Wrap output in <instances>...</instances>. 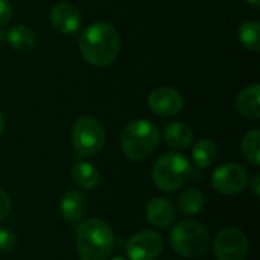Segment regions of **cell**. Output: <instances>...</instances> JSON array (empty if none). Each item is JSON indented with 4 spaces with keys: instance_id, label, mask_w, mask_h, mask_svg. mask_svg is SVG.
Returning <instances> with one entry per match:
<instances>
[{
    "instance_id": "6da1fadb",
    "label": "cell",
    "mask_w": 260,
    "mask_h": 260,
    "mask_svg": "<svg viewBox=\"0 0 260 260\" xmlns=\"http://www.w3.org/2000/svg\"><path fill=\"white\" fill-rule=\"evenodd\" d=\"M79 49L88 64L105 67L117 58L120 38L117 30L110 23L96 21L81 34Z\"/></svg>"
},
{
    "instance_id": "7a4b0ae2",
    "label": "cell",
    "mask_w": 260,
    "mask_h": 260,
    "mask_svg": "<svg viewBox=\"0 0 260 260\" xmlns=\"http://www.w3.org/2000/svg\"><path fill=\"white\" fill-rule=\"evenodd\" d=\"M114 244V232L101 219L84 221L76 229V248L81 260H108Z\"/></svg>"
},
{
    "instance_id": "3957f363",
    "label": "cell",
    "mask_w": 260,
    "mask_h": 260,
    "mask_svg": "<svg viewBox=\"0 0 260 260\" xmlns=\"http://www.w3.org/2000/svg\"><path fill=\"white\" fill-rule=\"evenodd\" d=\"M160 143V129L155 123L146 119H137L129 122L120 139L123 154L134 160H146L149 158Z\"/></svg>"
},
{
    "instance_id": "277c9868",
    "label": "cell",
    "mask_w": 260,
    "mask_h": 260,
    "mask_svg": "<svg viewBox=\"0 0 260 260\" xmlns=\"http://www.w3.org/2000/svg\"><path fill=\"white\" fill-rule=\"evenodd\" d=\"M192 175L193 169L189 160L175 152L163 154L152 168V180L163 192H175L181 189Z\"/></svg>"
},
{
    "instance_id": "5b68a950",
    "label": "cell",
    "mask_w": 260,
    "mask_h": 260,
    "mask_svg": "<svg viewBox=\"0 0 260 260\" xmlns=\"http://www.w3.org/2000/svg\"><path fill=\"white\" fill-rule=\"evenodd\" d=\"M209 230L197 221H183L171 232L172 250L186 259H195L203 256L210 248Z\"/></svg>"
},
{
    "instance_id": "8992f818",
    "label": "cell",
    "mask_w": 260,
    "mask_h": 260,
    "mask_svg": "<svg viewBox=\"0 0 260 260\" xmlns=\"http://www.w3.org/2000/svg\"><path fill=\"white\" fill-rule=\"evenodd\" d=\"M72 143L79 157H93L105 145V129L94 117L82 116L75 122Z\"/></svg>"
},
{
    "instance_id": "52a82bcc",
    "label": "cell",
    "mask_w": 260,
    "mask_h": 260,
    "mask_svg": "<svg viewBox=\"0 0 260 260\" xmlns=\"http://www.w3.org/2000/svg\"><path fill=\"white\" fill-rule=\"evenodd\" d=\"M213 254L216 260H244L248 254V239L241 230H222L213 241Z\"/></svg>"
},
{
    "instance_id": "ba28073f",
    "label": "cell",
    "mask_w": 260,
    "mask_h": 260,
    "mask_svg": "<svg viewBox=\"0 0 260 260\" xmlns=\"http://www.w3.org/2000/svg\"><path fill=\"white\" fill-rule=\"evenodd\" d=\"M212 186L222 195H236L248 186V174L241 165L227 163L213 172Z\"/></svg>"
},
{
    "instance_id": "9c48e42d",
    "label": "cell",
    "mask_w": 260,
    "mask_h": 260,
    "mask_svg": "<svg viewBox=\"0 0 260 260\" xmlns=\"http://www.w3.org/2000/svg\"><path fill=\"white\" fill-rule=\"evenodd\" d=\"M125 251L129 260H157L163 253V239L154 232L143 230L128 239Z\"/></svg>"
},
{
    "instance_id": "30bf717a",
    "label": "cell",
    "mask_w": 260,
    "mask_h": 260,
    "mask_svg": "<svg viewBox=\"0 0 260 260\" xmlns=\"http://www.w3.org/2000/svg\"><path fill=\"white\" fill-rule=\"evenodd\" d=\"M148 105L151 111L161 117H171L181 111L183 96L171 87H158L148 96Z\"/></svg>"
},
{
    "instance_id": "8fae6325",
    "label": "cell",
    "mask_w": 260,
    "mask_h": 260,
    "mask_svg": "<svg viewBox=\"0 0 260 260\" xmlns=\"http://www.w3.org/2000/svg\"><path fill=\"white\" fill-rule=\"evenodd\" d=\"M50 24L61 34H73L81 26V14L70 3H58L49 15Z\"/></svg>"
},
{
    "instance_id": "7c38bea8",
    "label": "cell",
    "mask_w": 260,
    "mask_h": 260,
    "mask_svg": "<svg viewBox=\"0 0 260 260\" xmlns=\"http://www.w3.org/2000/svg\"><path fill=\"white\" fill-rule=\"evenodd\" d=\"M175 206L168 198H154L146 206V219L157 229H168L175 222Z\"/></svg>"
},
{
    "instance_id": "4fadbf2b",
    "label": "cell",
    "mask_w": 260,
    "mask_h": 260,
    "mask_svg": "<svg viewBox=\"0 0 260 260\" xmlns=\"http://www.w3.org/2000/svg\"><path fill=\"white\" fill-rule=\"evenodd\" d=\"M88 204H87V198L78 192V190H70L67 192L59 204V212L61 216L67 221V222H79L85 213H87Z\"/></svg>"
},
{
    "instance_id": "5bb4252c",
    "label": "cell",
    "mask_w": 260,
    "mask_h": 260,
    "mask_svg": "<svg viewBox=\"0 0 260 260\" xmlns=\"http://www.w3.org/2000/svg\"><path fill=\"white\" fill-rule=\"evenodd\" d=\"M259 84H253V85L244 88L239 93L238 99H236V110H238V113L242 117H245V119H253V120L259 119Z\"/></svg>"
},
{
    "instance_id": "9a60e30c",
    "label": "cell",
    "mask_w": 260,
    "mask_h": 260,
    "mask_svg": "<svg viewBox=\"0 0 260 260\" xmlns=\"http://www.w3.org/2000/svg\"><path fill=\"white\" fill-rule=\"evenodd\" d=\"M75 184L82 190H94L101 183L99 169L88 161H76L72 168Z\"/></svg>"
},
{
    "instance_id": "2e32d148",
    "label": "cell",
    "mask_w": 260,
    "mask_h": 260,
    "mask_svg": "<svg viewBox=\"0 0 260 260\" xmlns=\"http://www.w3.org/2000/svg\"><path fill=\"white\" fill-rule=\"evenodd\" d=\"M163 137L171 148L186 149L193 140V131L184 122H171L165 126Z\"/></svg>"
},
{
    "instance_id": "e0dca14e",
    "label": "cell",
    "mask_w": 260,
    "mask_h": 260,
    "mask_svg": "<svg viewBox=\"0 0 260 260\" xmlns=\"http://www.w3.org/2000/svg\"><path fill=\"white\" fill-rule=\"evenodd\" d=\"M6 40L9 46L17 52H29L35 47V43H37V37L34 30L24 24L12 26L6 35Z\"/></svg>"
},
{
    "instance_id": "ac0fdd59",
    "label": "cell",
    "mask_w": 260,
    "mask_h": 260,
    "mask_svg": "<svg viewBox=\"0 0 260 260\" xmlns=\"http://www.w3.org/2000/svg\"><path fill=\"white\" fill-rule=\"evenodd\" d=\"M216 157H218V148L212 140L203 139L195 143L193 151H192V158L198 169H206L212 166Z\"/></svg>"
},
{
    "instance_id": "d6986e66",
    "label": "cell",
    "mask_w": 260,
    "mask_h": 260,
    "mask_svg": "<svg viewBox=\"0 0 260 260\" xmlns=\"http://www.w3.org/2000/svg\"><path fill=\"white\" fill-rule=\"evenodd\" d=\"M178 207L183 215H198L204 207L203 192L195 187L184 190L178 198Z\"/></svg>"
},
{
    "instance_id": "ffe728a7",
    "label": "cell",
    "mask_w": 260,
    "mask_h": 260,
    "mask_svg": "<svg viewBox=\"0 0 260 260\" xmlns=\"http://www.w3.org/2000/svg\"><path fill=\"white\" fill-rule=\"evenodd\" d=\"M241 151L242 155L247 161H250L254 166L260 165V131L259 129H251L248 131L241 143Z\"/></svg>"
},
{
    "instance_id": "44dd1931",
    "label": "cell",
    "mask_w": 260,
    "mask_h": 260,
    "mask_svg": "<svg viewBox=\"0 0 260 260\" xmlns=\"http://www.w3.org/2000/svg\"><path fill=\"white\" fill-rule=\"evenodd\" d=\"M239 41L242 46H245L251 52H259L260 50V38H259V21L250 20L244 21L239 26Z\"/></svg>"
},
{
    "instance_id": "7402d4cb",
    "label": "cell",
    "mask_w": 260,
    "mask_h": 260,
    "mask_svg": "<svg viewBox=\"0 0 260 260\" xmlns=\"http://www.w3.org/2000/svg\"><path fill=\"white\" fill-rule=\"evenodd\" d=\"M18 244L17 235L11 230H0V253H12Z\"/></svg>"
},
{
    "instance_id": "603a6c76",
    "label": "cell",
    "mask_w": 260,
    "mask_h": 260,
    "mask_svg": "<svg viewBox=\"0 0 260 260\" xmlns=\"http://www.w3.org/2000/svg\"><path fill=\"white\" fill-rule=\"evenodd\" d=\"M12 18V5L9 0H0V29Z\"/></svg>"
},
{
    "instance_id": "cb8c5ba5",
    "label": "cell",
    "mask_w": 260,
    "mask_h": 260,
    "mask_svg": "<svg viewBox=\"0 0 260 260\" xmlns=\"http://www.w3.org/2000/svg\"><path fill=\"white\" fill-rule=\"evenodd\" d=\"M9 210H11V198L3 189H0V221H3L8 216Z\"/></svg>"
},
{
    "instance_id": "d4e9b609",
    "label": "cell",
    "mask_w": 260,
    "mask_h": 260,
    "mask_svg": "<svg viewBox=\"0 0 260 260\" xmlns=\"http://www.w3.org/2000/svg\"><path fill=\"white\" fill-rule=\"evenodd\" d=\"M251 187H253V192H254V195L256 197H259L260 195V175H254V178H253V183H251Z\"/></svg>"
},
{
    "instance_id": "484cf974",
    "label": "cell",
    "mask_w": 260,
    "mask_h": 260,
    "mask_svg": "<svg viewBox=\"0 0 260 260\" xmlns=\"http://www.w3.org/2000/svg\"><path fill=\"white\" fill-rule=\"evenodd\" d=\"M3 129H5V116L0 110V136L3 134Z\"/></svg>"
},
{
    "instance_id": "4316f807",
    "label": "cell",
    "mask_w": 260,
    "mask_h": 260,
    "mask_svg": "<svg viewBox=\"0 0 260 260\" xmlns=\"http://www.w3.org/2000/svg\"><path fill=\"white\" fill-rule=\"evenodd\" d=\"M248 5H251V6H254V8H259L260 6V0H245Z\"/></svg>"
},
{
    "instance_id": "83f0119b",
    "label": "cell",
    "mask_w": 260,
    "mask_h": 260,
    "mask_svg": "<svg viewBox=\"0 0 260 260\" xmlns=\"http://www.w3.org/2000/svg\"><path fill=\"white\" fill-rule=\"evenodd\" d=\"M110 260H126L125 257H122V256H117V257H113V259Z\"/></svg>"
}]
</instances>
